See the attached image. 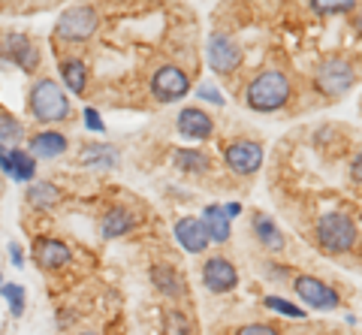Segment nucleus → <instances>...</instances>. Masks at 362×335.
Segmentation results:
<instances>
[{
    "mask_svg": "<svg viewBox=\"0 0 362 335\" xmlns=\"http://www.w3.org/2000/svg\"><path fill=\"white\" fill-rule=\"evenodd\" d=\"M61 76H64V82H66V88H70L73 94H82V97H85L88 70H85L82 61H64V64H61Z\"/></svg>",
    "mask_w": 362,
    "mask_h": 335,
    "instance_id": "20",
    "label": "nucleus"
},
{
    "mask_svg": "<svg viewBox=\"0 0 362 335\" xmlns=\"http://www.w3.org/2000/svg\"><path fill=\"white\" fill-rule=\"evenodd\" d=\"M178 130H181V136H190V139H209L211 130H214V121L202 109L190 106V109H181Z\"/></svg>",
    "mask_w": 362,
    "mask_h": 335,
    "instance_id": "14",
    "label": "nucleus"
},
{
    "mask_svg": "<svg viewBox=\"0 0 362 335\" xmlns=\"http://www.w3.org/2000/svg\"><path fill=\"white\" fill-rule=\"evenodd\" d=\"M266 308L278 311V315H287V317H305V311L299 305L287 302V299H278V296H266Z\"/></svg>",
    "mask_w": 362,
    "mask_h": 335,
    "instance_id": "28",
    "label": "nucleus"
},
{
    "mask_svg": "<svg viewBox=\"0 0 362 335\" xmlns=\"http://www.w3.org/2000/svg\"><path fill=\"white\" fill-rule=\"evenodd\" d=\"M239 335H278L272 327H266V323H251V327H242Z\"/></svg>",
    "mask_w": 362,
    "mask_h": 335,
    "instance_id": "30",
    "label": "nucleus"
},
{
    "mask_svg": "<svg viewBox=\"0 0 362 335\" xmlns=\"http://www.w3.org/2000/svg\"><path fill=\"white\" fill-rule=\"evenodd\" d=\"M9 257H13V266H25V251L18 245H9Z\"/></svg>",
    "mask_w": 362,
    "mask_h": 335,
    "instance_id": "33",
    "label": "nucleus"
},
{
    "mask_svg": "<svg viewBox=\"0 0 362 335\" xmlns=\"http://www.w3.org/2000/svg\"><path fill=\"white\" fill-rule=\"evenodd\" d=\"M199 97H202V100H211V103H218V106L223 103V97H221L218 91H214L211 85H202V88H199Z\"/></svg>",
    "mask_w": 362,
    "mask_h": 335,
    "instance_id": "32",
    "label": "nucleus"
},
{
    "mask_svg": "<svg viewBox=\"0 0 362 335\" xmlns=\"http://www.w3.org/2000/svg\"><path fill=\"white\" fill-rule=\"evenodd\" d=\"M350 175H354L356 182H362V154H359V158H356L354 163H350Z\"/></svg>",
    "mask_w": 362,
    "mask_h": 335,
    "instance_id": "34",
    "label": "nucleus"
},
{
    "mask_svg": "<svg viewBox=\"0 0 362 335\" xmlns=\"http://www.w3.org/2000/svg\"><path fill=\"white\" fill-rule=\"evenodd\" d=\"M28 106L33 112V118L42 124H54V121H66L70 118V100H66L64 88L54 79H40L30 88Z\"/></svg>",
    "mask_w": 362,
    "mask_h": 335,
    "instance_id": "1",
    "label": "nucleus"
},
{
    "mask_svg": "<svg viewBox=\"0 0 362 335\" xmlns=\"http://www.w3.org/2000/svg\"><path fill=\"white\" fill-rule=\"evenodd\" d=\"M175 239H178L181 248L190 251V254L206 251V245H209L206 227H202V221H197V218H181L175 223Z\"/></svg>",
    "mask_w": 362,
    "mask_h": 335,
    "instance_id": "13",
    "label": "nucleus"
},
{
    "mask_svg": "<svg viewBox=\"0 0 362 335\" xmlns=\"http://www.w3.org/2000/svg\"><path fill=\"white\" fill-rule=\"evenodd\" d=\"M163 332L166 335H190V323H187V317L181 315V311L169 308L163 315Z\"/></svg>",
    "mask_w": 362,
    "mask_h": 335,
    "instance_id": "27",
    "label": "nucleus"
},
{
    "mask_svg": "<svg viewBox=\"0 0 362 335\" xmlns=\"http://www.w3.org/2000/svg\"><path fill=\"white\" fill-rule=\"evenodd\" d=\"M82 335H97V332H82Z\"/></svg>",
    "mask_w": 362,
    "mask_h": 335,
    "instance_id": "36",
    "label": "nucleus"
},
{
    "mask_svg": "<svg viewBox=\"0 0 362 335\" xmlns=\"http://www.w3.org/2000/svg\"><path fill=\"white\" fill-rule=\"evenodd\" d=\"M151 281L157 284V290L166 296H178L181 290H185V281L178 278L175 269H169V266H154L151 269Z\"/></svg>",
    "mask_w": 362,
    "mask_h": 335,
    "instance_id": "19",
    "label": "nucleus"
},
{
    "mask_svg": "<svg viewBox=\"0 0 362 335\" xmlns=\"http://www.w3.org/2000/svg\"><path fill=\"white\" fill-rule=\"evenodd\" d=\"M202 227H206L209 242L230 239V218H226L223 206H206V211H202Z\"/></svg>",
    "mask_w": 362,
    "mask_h": 335,
    "instance_id": "17",
    "label": "nucleus"
},
{
    "mask_svg": "<svg viewBox=\"0 0 362 335\" xmlns=\"http://www.w3.org/2000/svg\"><path fill=\"white\" fill-rule=\"evenodd\" d=\"M175 166L181 172H202L209 166V158L202 151H190V148H185V151H178L175 154Z\"/></svg>",
    "mask_w": 362,
    "mask_h": 335,
    "instance_id": "25",
    "label": "nucleus"
},
{
    "mask_svg": "<svg viewBox=\"0 0 362 335\" xmlns=\"http://www.w3.org/2000/svg\"><path fill=\"white\" fill-rule=\"evenodd\" d=\"M0 296H4L9 302V308H13V317L25 315V287L21 284H4L0 287Z\"/></svg>",
    "mask_w": 362,
    "mask_h": 335,
    "instance_id": "26",
    "label": "nucleus"
},
{
    "mask_svg": "<svg viewBox=\"0 0 362 335\" xmlns=\"http://www.w3.org/2000/svg\"><path fill=\"white\" fill-rule=\"evenodd\" d=\"M247 106L257 112H275L290 100V79L278 70H269L247 85Z\"/></svg>",
    "mask_w": 362,
    "mask_h": 335,
    "instance_id": "2",
    "label": "nucleus"
},
{
    "mask_svg": "<svg viewBox=\"0 0 362 335\" xmlns=\"http://www.w3.org/2000/svg\"><path fill=\"white\" fill-rule=\"evenodd\" d=\"M296 293L302 296V302H308L311 308H338V293L335 290L326 284V281H320V278H314V275H299L296 278Z\"/></svg>",
    "mask_w": 362,
    "mask_h": 335,
    "instance_id": "8",
    "label": "nucleus"
},
{
    "mask_svg": "<svg viewBox=\"0 0 362 335\" xmlns=\"http://www.w3.org/2000/svg\"><path fill=\"white\" fill-rule=\"evenodd\" d=\"M33 257L42 269H61V266L70 263V248L58 239H40L33 245Z\"/></svg>",
    "mask_w": 362,
    "mask_h": 335,
    "instance_id": "15",
    "label": "nucleus"
},
{
    "mask_svg": "<svg viewBox=\"0 0 362 335\" xmlns=\"http://www.w3.org/2000/svg\"><path fill=\"white\" fill-rule=\"evenodd\" d=\"M209 64L214 73L230 76L233 70H239L242 64V49L235 46V40H230L226 33H214L209 40Z\"/></svg>",
    "mask_w": 362,
    "mask_h": 335,
    "instance_id": "7",
    "label": "nucleus"
},
{
    "mask_svg": "<svg viewBox=\"0 0 362 335\" xmlns=\"http://www.w3.org/2000/svg\"><path fill=\"white\" fill-rule=\"evenodd\" d=\"M317 242H320V248L329 251V254L350 251V248H354V242H356L354 221H350L347 215H341V211L323 215L320 221H317Z\"/></svg>",
    "mask_w": 362,
    "mask_h": 335,
    "instance_id": "3",
    "label": "nucleus"
},
{
    "mask_svg": "<svg viewBox=\"0 0 362 335\" xmlns=\"http://www.w3.org/2000/svg\"><path fill=\"white\" fill-rule=\"evenodd\" d=\"M82 163L85 166H97V170H109V166H115V151H109L106 145H85L82 148Z\"/></svg>",
    "mask_w": 362,
    "mask_h": 335,
    "instance_id": "24",
    "label": "nucleus"
},
{
    "mask_svg": "<svg viewBox=\"0 0 362 335\" xmlns=\"http://www.w3.org/2000/svg\"><path fill=\"white\" fill-rule=\"evenodd\" d=\"M97 21L100 18L90 6H73L66 13H61L58 25H54V37L66 42H82L97 30Z\"/></svg>",
    "mask_w": 362,
    "mask_h": 335,
    "instance_id": "4",
    "label": "nucleus"
},
{
    "mask_svg": "<svg viewBox=\"0 0 362 335\" xmlns=\"http://www.w3.org/2000/svg\"><path fill=\"white\" fill-rule=\"evenodd\" d=\"M356 33H359V37H362V13L356 16Z\"/></svg>",
    "mask_w": 362,
    "mask_h": 335,
    "instance_id": "35",
    "label": "nucleus"
},
{
    "mask_svg": "<svg viewBox=\"0 0 362 335\" xmlns=\"http://www.w3.org/2000/svg\"><path fill=\"white\" fill-rule=\"evenodd\" d=\"M4 52H6V58L13 64H18L25 73H33L40 66L37 42H33L30 37H25V33H9V37L4 40Z\"/></svg>",
    "mask_w": 362,
    "mask_h": 335,
    "instance_id": "11",
    "label": "nucleus"
},
{
    "mask_svg": "<svg viewBox=\"0 0 362 335\" xmlns=\"http://www.w3.org/2000/svg\"><path fill=\"white\" fill-rule=\"evenodd\" d=\"M66 151V139L61 136V133H54V130H42V133H37V136L30 139V158L37 160V158H42V160H52V158H58V154H64Z\"/></svg>",
    "mask_w": 362,
    "mask_h": 335,
    "instance_id": "16",
    "label": "nucleus"
},
{
    "mask_svg": "<svg viewBox=\"0 0 362 335\" xmlns=\"http://www.w3.org/2000/svg\"><path fill=\"white\" fill-rule=\"evenodd\" d=\"M151 91L160 103H175V100L187 97L190 79H187L185 70H178V66H160L151 79Z\"/></svg>",
    "mask_w": 362,
    "mask_h": 335,
    "instance_id": "5",
    "label": "nucleus"
},
{
    "mask_svg": "<svg viewBox=\"0 0 362 335\" xmlns=\"http://www.w3.org/2000/svg\"><path fill=\"white\" fill-rule=\"evenodd\" d=\"M226 163H230L235 175H254L259 163H263V148L251 139H239L226 148Z\"/></svg>",
    "mask_w": 362,
    "mask_h": 335,
    "instance_id": "9",
    "label": "nucleus"
},
{
    "mask_svg": "<svg viewBox=\"0 0 362 335\" xmlns=\"http://www.w3.org/2000/svg\"><path fill=\"white\" fill-rule=\"evenodd\" d=\"M85 124L94 130V133H103V130H106L103 121H100V115H97V109H85Z\"/></svg>",
    "mask_w": 362,
    "mask_h": 335,
    "instance_id": "31",
    "label": "nucleus"
},
{
    "mask_svg": "<svg viewBox=\"0 0 362 335\" xmlns=\"http://www.w3.org/2000/svg\"><path fill=\"white\" fill-rule=\"evenodd\" d=\"M311 9L320 16H335V13H354L356 4H311Z\"/></svg>",
    "mask_w": 362,
    "mask_h": 335,
    "instance_id": "29",
    "label": "nucleus"
},
{
    "mask_svg": "<svg viewBox=\"0 0 362 335\" xmlns=\"http://www.w3.org/2000/svg\"><path fill=\"white\" fill-rule=\"evenodd\" d=\"M28 199H30V203L37 206V208H52V206L61 199V191H58V187H54L52 182H37V184L28 187Z\"/></svg>",
    "mask_w": 362,
    "mask_h": 335,
    "instance_id": "22",
    "label": "nucleus"
},
{
    "mask_svg": "<svg viewBox=\"0 0 362 335\" xmlns=\"http://www.w3.org/2000/svg\"><path fill=\"white\" fill-rule=\"evenodd\" d=\"M0 170L6 175H13V182H30L33 172H37V160L25 148H6V145H0Z\"/></svg>",
    "mask_w": 362,
    "mask_h": 335,
    "instance_id": "12",
    "label": "nucleus"
},
{
    "mask_svg": "<svg viewBox=\"0 0 362 335\" xmlns=\"http://www.w3.org/2000/svg\"><path fill=\"white\" fill-rule=\"evenodd\" d=\"M202 281H206L211 293H230V290L239 284V272H235V266L230 260L211 257V260L202 266Z\"/></svg>",
    "mask_w": 362,
    "mask_h": 335,
    "instance_id": "10",
    "label": "nucleus"
},
{
    "mask_svg": "<svg viewBox=\"0 0 362 335\" xmlns=\"http://www.w3.org/2000/svg\"><path fill=\"white\" fill-rule=\"evenodd\" d=\"M133 215L127 208H112L109 215L103 218V223H100V233H103L106 239H115V236H124L127 230H133Z\"/></svg>",
    "mask_w": 362,
    "mask_h": 335,
    "instance_id": "18",
    "label": "nucleus"
},
{
    "mask_svg": "<svg viewBox=\"0 0 362 335\" xmlns=\"http://www.w3.org/2000/svg\"><path fill=\"white\" fill-rule=\"evenodd\" d=\"M354 66H350V61H344V58H329L326 61L320 70H317V88H320L323 94H332V97H338V94H344L350 85H354Z\"/></svg>",
    "mask_w": 362,
    "mask_h": 335,
    "instance_id": "6",
    "label": "nucleus"
},
{
    "mask_svg": "<svg viewBox=\"0 0 362 335\" xmlns=\"http://www.w3.org/2000/svg\"><path fill=\"white\" fill-rule=\"evenodd\" d=\"M254 233H257V239L266 245V248H281V233H278V227H275V221H272L269 215H254Z\"/></svg>",
    "mask_w": 362,
    "mask_h": 335,
    "instance_id": "23",
    "label": "nucleus"
},
{
    "mask_svg": "<svg viewBox=\"0 0 362 335\" xmlns=\"http://www.w3.org/2000/svg\"><path fill=\"white\" fill-rule=\"evenodd\" d=\"M21 136H25V127H21V121L16 115H9L6 109H0V145H13V148H18Z\"/></svg>",
    "mask_w": 362,
    "mask_h": 335,
    "instance_id": "21",
    "label": "nucleus"
}]
</instances>
